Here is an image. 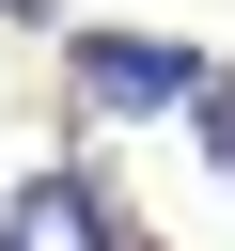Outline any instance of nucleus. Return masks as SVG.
I'll use <instances>...</instances> for the list:
<instances>
[{"mask_svg": "<svg viewBox=\"0 0 235 251\" xmlns=\"http://www.w3.org/2000/svg\"><path fill=\"white\" fill-rule=\"evenodd\" d=\"M78 94H94V110H188L204 63H188L172 31H78Z\"/></svg>", "mask_w": 235, "mask_h": 251, "instance_id": "nucleus-1", "label": "nucleus"}, {"mask_svg": "<svg viewBox=\"0 0 235 251\" xmlns=\"http://www.w3.org/2000/svg\"><path fill=\"white\" fill-rule=\"evenodd\" d=\"M0 251H125V235H110V204H94L78 173H31V188L0 204Z\"/></svg>", "mask_w": 235, "mask_h": 251, "instance_id": "nucleus-2", "label": "nucleus"}, {"mask_svg": "<svg viewBox=\"0 0 235 251\" xmlns=\"http://www.w3.org/2000/svg\"><path fill=\"white\" fill-rule=\"evenodd\" d=\"M204 157H219V173H235V63H219V78H204Z\"/></svg>", "mask_w": 235, "mask_h": 251, "instance_id": "nucleus-3", "label": "nucleus"}, {"mask_svg": "<svg viewBox=\"0 0 235 251\" xmlns=\"http://www.w3.org/2000/svg\"><path fill=\"white\" fill-rule=\"evenodd\" d=\"M0 16H47V0H0Z\"/></svg>", "mask_w": 235, "mask_h": 251, "instance_id": "nucleus-4", "label": "nucleus"}]
</instances>
